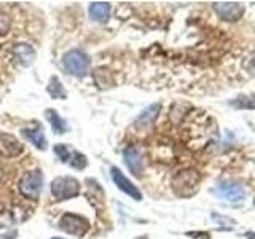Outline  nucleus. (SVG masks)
Returning <instances> with one entry per match:
<instances>
[{"label":"nucleus","instance_id":"nucleus-22","mask_svg":"<svg viewBox=\"0 0 255 239\" xmlns=\"http://www.w3.org/2000/svg\"><path fill=\"white\" fill-rule=\"evenodd\" d=\"M53 239H64V238H53Z\"/></svg>","mask_w":255,"mask_h":239},{"label":"nucleus","instance_id":"nucleus-4","mask_svg":"<svg viewBox=\"0 0 255 239\" xmlns=\"http://www.w3.org/2000/svg\"><path fill=\"white\" fill-rule=\"evenodd\" d=\"M80 193V182L74 177H56L51 182V195L64 201V199L75 198Z\"/></svg>","mask_w":255,"mask_h":239},{"label":"nucleus","instance_id":"nucleus-11","mask_svg":"<svg viewBox=\"0 0 255 239\" xmlns=\"http://www.w3.org/2000/svg\"><path fill=\"white\" fill-rule=\"evenodd\" d=\"M13 56L21 66H30L32 61L35 59V51L27 43H18L13 48Z\"/></svg>","mask_w":255,"mask_h":239},{"label":"nucleus","instance_id":"nucleus-8","mask_svg":"<svg viewBox=\"0 0 255 239\" xmlns=\"http://www.w3.org/2000/svg\"><path fill=\"white\" fill-rule=\"evenodd\" d=\"M125 163L134 175H142L143 167H145V159H143V153L137 147H128L123 151Z\"/></svg>","mask_w":255,"mask_h":239},{"label":"nucleus","instance_id":"nucleus-2","mask_svg":"<svg viewBox=\"0 0 255 239\" xmlns=\"http://www.w3.org/2000/svg\"><path fill=\"white\" fill-rule=\"evenodd\" d=\"M43 188V174L38 169L29 171L19 180V191L27 199H38Z\"/></svg>","mask_w":255,"mask_h":239},{"label":"nucleus","instance_id":"nucleus-1","mask_svg":"<svg viewBox=\"0 0 255 239\" xmlns=\"http://www.w3.org/2000/svg\"><path fill=\"white\" fill-rule=\"evenodd\" d=\"M199 180H201V177H199V174L196 171L185 169V171H180L174 175L172 188L175 191V195L188 198L196 193V190L199 187Z\"/></svg>","mask_w":255,"mask_h":239},{"label":"nucleus","instance_id":"nucleus-20","mask_svg":"<svg viewBox=\"0 0 255 239\" xmlns=\"http://www.w3.org/2000/svg\"><path fill=\"white\" fill-rule=\"evenodd\" d=\"M54 153L58 155L61 158V161H64V163H66L67 159L70 158V150L67 148V145H62V143H61V145L58 143V145L54 147Z\"/></svg>","mask_w":255,"mask_h":239},{"label":"nucleus","instance_id":"nucleus-6","mask_svg":"<svg viewBox=\"0 0 255 239\" xmlns=\"http://www.w3.org/2000/svg\"><path fill=\"white\" fill-rule=\"evenodd\" d=\"M110 175H112V180H114V183L118 187V190H122L125 195L131 196L132 199H135V201H140L142 199V193L140 190L134 185V183L126 177V175L118 169L117 166H112L110 167Z\"/></svg>","mask_w":255,"mask_h":239},{"label":"nucleus","instance_id":"nucleus-23","mask_svg":"<svg viewBox=\"0 0 255 239\" xmlns=\"http://www.w3.org/2000/svg\"><path fill=\"white\" fill-rule=\"evenodd\" d=\"M254 207H255V198H254Z\"/></svg>","mask_w":255,"mask_h":239},{"label":"nucleus","instance_id":"nucleus-21","mask_svg":"<svg viewBox=\"0 0 255 239\" xmlns=\"http://www.w3.org/2000/svg\"><path fill=\"white\" fill-rule=\"evenodd\" d=\"M246 236H247V239H255V231H249Z\"/></svg>","mask_w":255,"mask_h":239},{"label":"nucleus","instance_id":"nucleus-5","mask_svg":"<svg viewBox=\"0 0 255 239\" xmlns=\"http://www.w3.org/2000/svg\"><path fill=\"white\" fill-rule=\"evenodd\" d=\"M59 227L64 233L83 238L90 230V222L78 214H64L59 220Z\"/></svg>","mask_w":255,"mask_h":239},{"label":"nucleus","instance_id":"nucleus-17","mask_svg":"<svg viewBox=\"0 0 255 239\" xmlns=\"http://www.w3.org/2000/svg\"><path fill=\"white\" fill-rule=\"evenodd\" d=\"M238 109H255V94L251 96H241L236 101L231 102Z\"/></svg>","mask_w":255,"mask_h":239},{"label":"nucleus","instance_id":"nucleus-10","mask_svg":"<svg viewBox=\"0 0 255 239\" xmlns=\"http://www.w3.org/2000/svg\"><path fill=\"white\" fill-rule=\"evenodd\" d=\"M219 191H220L222 198L228 203H239V201H243L244 196H246L244 187L241 185V183H235V182L220 183Z\"/></svg>","mask_w":255,"mask_h":239},{"label":"nucleus","instance_id":"nucleus-15","mask_svg":"<svg viewBox=\"0 0 255 239\" xmlns=\"http://www.w3.org/2000/svg\"><path fill=\"white\" fill-rule=\"evenodd\" d=\"M46 91H48V94H50L53 99H59V98L66 99L67 98V91L64 90V86L59 82L58 77H51L50 83H48V86H46Z\"/></svg>","mask_w":255,"mask_h":239},{"label":"nucleus","instance_id":"nucleus-14","mask_svg":"<svg viewBox=\"0 0 255 239\" xmlns=\"http://www.w3.org/2000/svg\"><path fill=\"white\" fill-rule=\"evenodd\" d=\"M45 117H46L48 121H50L51 129H53L56 134H64V132L67 131V123L64 121V118H62V117H59V114H58L56 110L48 109V110L45 112Z\"/></svg>","mask_w":255,"mask_h":239},{"label":"nucleus","instance_id":"nucleus-16","mask_svg":"<svg viewBox=\"0 0 255 239\" xmlns=\"http://www.w3.org/2000/svg\"><path fill=\"white\" fill-rule=\"evenodd\" d=\"M159 112V104H155V106H150L147 110H143L140 117L137 118V121H135V124L137 126H148L155 121V118L158 115Z\"/></svg>","mask_w":255,"mask_h":239},{"label":"nucleus","instance_id":"nucleus-13","mask_svg":"<svg viewBox=\"0 0 255 239\" xmlns=\"http://www.w3.org/2000/svg\"><path fill=\"white\" fill-rule=\"evenodd\" d=\"M21 134L26 137L29 142H32L38 150H46L48 140L45 137V134L42 129H34V127H24L21 131Z\"/></svg>","mask_w":255,"mask_h":239},{"label":"nucleus","instance_id":"nucleus-7","mask_svg":"<svg viewBox=\"0 0 255 239\" xmlns=\"http://www.w3.org/2000/svg\"><path fill=\"white\" fill-rule=\"evenodd\" d=\"M214 10L219 14V18L228 22H235L243 18L244 6L238 2H219L214 3Z\"/></svg>","mask_w":255,"mask_h":239},{"label":"nucleus","instance_id":"nucleus-18","mask_svg":"<svg viewBox=\"0 0 255 239\" xmlns=\"http://www.w3.org/2000/svg\"><path fill=\"white\" fill-rule=\"evenodd\" d=\"M86 164H88V161H86V156L85 155H82L80 151H74L72 153V159H70V166L74 167V169H85L86 167Z\"/></svg>","mask_w":255,"mask_h":239},{"label":"nucleus","instance_id":"nucleus-12","mask_svg":"<svg viewBox=\"0 0 255 239\" xmlns=\"http://www.w3.org/2000/svg\"><path fill=\"white\" fill-rule=\"evenodd\" d=\"M110 13H112V5L109 2H93L90 5V16L94 21L106 22L110 18Z\"/></svg>","mask_w":255,"mask_h":239},{"label":"nucleus","instance_id":"nucleus-9","mask_svg":"<svg viewBox=\"0 0 255 239\" xmlns=\"http://www.w3.org/2000/svg\"><path fill=\"white\" fill-rule=\"evenodd\" d=\"M22 153V143L10 134H0V155L14 158Z\"/></svg>","mask_w":255,"mask_h":239},{"label":"nucleus","instance_id":"nucleus-3","mask_svg":"<svg viewBox=\"0 0 255 239\" xmlns=\"http://www.w3.org/2000/svg\"><path fill=\"white\" fill-rule=\"evenodd\" d=\"M64 69L75 77H85L90 70V58L80 50H72L62 58Z\"/></svg>","mask_w":255,"mask_h":239},{"label":"nucleus","instance_id":"nucleus-19","mask_svg":"<svg viewBox=\"0 0 255 239\" xmlns=\"http://www.w3.org/2000/svg\"><path fill=\"white\" fill-rule=\"evenodd\" d=\"M10 30V16L0 10V35H5Z\"/></svg>","mask_w":255,"mask_h":239}]
</instances>
